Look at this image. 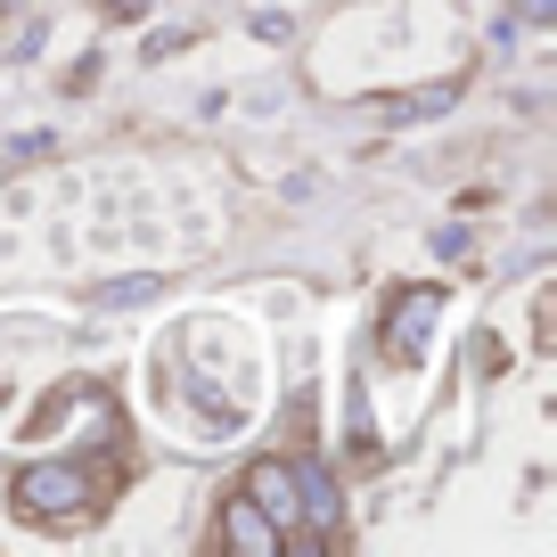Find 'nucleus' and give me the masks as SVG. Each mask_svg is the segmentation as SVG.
Returning <instances> with one entry per match:
<instances>
[{"label": "nucleus", "instance_id": "obj_1", "mask_svg": "<svg viewBox=\"0 0 557 557\" xmlns=\"http://www.w3.org/2000/svg\"><path fill=\"white\" fill-rule=\"evenodd\" d=\"M90 500H99V484H90L83 459H41V468L17 475V508L41 517V524H83Z\"/></svg>", "mask_w": 557, "mask_h": 557}, {"label": "nucleus", "instance_id": "obj_2", "mask_svg": "<svg viewBox=\"0 0 557 557\" xmlns=\"http://www.w3.org/2000/svg\"><path fill=\"white\" fill-rule=\"evenodd\" d=\"M435 312H443V296H426V287L394 296V312H385V329H377V352H385L394 369L426 361V345H435Z\"/></svg>", "mask_w": 557, "mask_h": 557}, {"label": "nucleus", "instance_id": "obj_3", "mask_svg": "<svg viewBox=\"0 0 557 557\" xmlns=\"http://www.w3.org/2000/svg\"><path fill=\"white\" fill-rule=\"evenodd\" d=\"M296 508H304V524H312L320 541L345 524V492H336V475L320 468V459H296Z\"/></svg>", "mask_w": 557, "mask_h": 557}, {"label": "nucleus", "instance_id": "obj_4", "mask_svg": "<svg viewBox=\"0 0 557 557\" xmlns=\"http://www.w3.org/2000/svg\"><path fill=\"white\" fill-rule=\"evenodd\" d=\"M246 500H255L278 533H296V468H287V459H262V468L246 475Z\"/></svg>", "mask_w": 557, "mask_h": 557}, {"label": "nucleus", "instance_id": "obj_5", "mask_svg": "<svg viewBox=\"0 0 557 557\" xmlns=\"http://www.w3.org/2000/svg\"><path fill=\"white\" fill-rule=\"evenodd\" d=\"M222 541H230L238 557H278V549H287V533H278L255 500H230V508H222Z\"/></svg>", "mask_w": 557, "mask_h": 557}, {"label": "nucleus", "instance_id": "obj_6", "mask_svg": "<svg viewBox=\"0 0 557 557\" xmlns=\"http://www.w3.org/2000/svg\"><path fill=\"white\" fill-rule=\"evenodd\" d=\"M148 296H157V278H115V287H99L107 312H123V304H148Z\"/></svg>", "mask_w": 557, "mask_h": 557}, {"label": "nucleus", "instance_id": "obj_7", "mask_svg": "<svg viewBox=\"0 0 557 557\" xmlns=\"http://www.w3.org/2000/svg\"><path fill=\"white\" fill-rule=\"evenodd\" d=\"M517 17H524V25H549V17H557V0H517Z\"/></svg>", "mask_w": 557, "mask_h": 557}, {"label": "nucleus", "instance_id": "obj_8", "mask_svg": "<svg viewBox=\"0 0 557 557\" xmlns=\"http://www.w3.org/2000/svg\"><path fill=\"white\" fill-rule=\"evenodd\" d=\"M107 9H115V17H148V0H107Z\"/></svg>", "mask_w": 557, "mask_h": 557}]
</instances>
